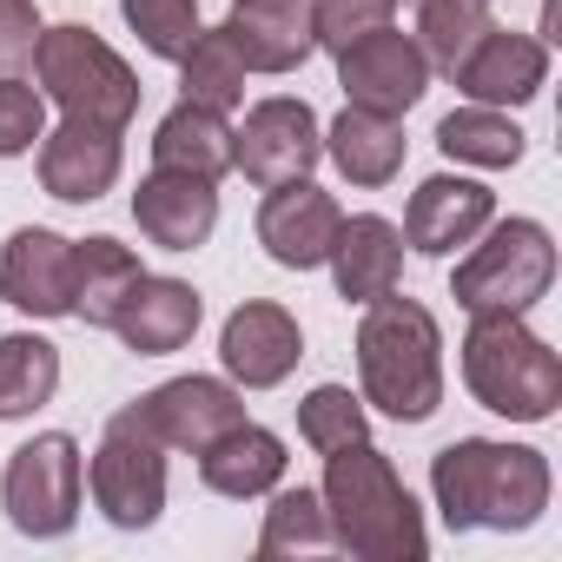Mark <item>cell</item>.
I'll return each mask as SVG.
<instances>
[{
    "label": "cell",
    "instance_id": "6da1fadb",
    "mask_svg": "<svg viewBox=\"0 0 562 562\" xmlns=\"http://www.w3.org/2000/svg\"><path fill=\"white\" fill-rule=\"evenodd\" d=\"M549 457L529 443H496V437H457L430 457V496L437 516L463 536V529H496V536H522L542 522L549 509Z\"/></svg>",
    "mask_w": 562,
    "mask_h": 562
},
{
    "label": "cell",
    "instance_id": "7a4b0ae2",
    "mask_svg": "<svg viewBox=\"0 0 562 562\" xmlns=\"http://www.w3.org/2000/svg\"><path fill=\"white\" fill-rule=\"evenodd\" d=\"M318 496H325V516H331V549H351L358 562H424L430 555L424 509L404 490L397 463L371 437L325 457Z\"/></svg>",
    "mask_w": 562,
    "mask_h": 562
},
{
    "label": "cell",
    "instance_id": "3957f363",
    "mask_svg": "<svg viewBox=\"0 0 562 562\" xmlns=\"http://www.w3.org/2000/svg\"><path fill=\"white\" fill-rule=\"evenodd\" d=\"M358 397L397 424H430L443 404V331L417 299H371L358 318Z\"/></svg>",
    "mask_w": 562,
    "mask_h": 562
},
{
    "label": "cell",
    "instance_id": "277c9868",
    "mask_svg": "<svg viewBox=\"0 0 562 562\" xmlns=\"http://www.w3.org/2000/svg\"><path fill=\"white\" fill-rule=\"evenodd\" d=\"M463 384L483 411L509 424H549L562 404V358L522 325V312H470Z\"/></svg>",
    "mask_w": 562,
    "mask_h": 562
},
{
    "label": "cell",
    "instance_id": "5b68a950",
    "mask_svg": "<svg viewBox=\"0 0 562 562\" xmlns=\"http://www.w3.org/2000/svg\"><path fill=\"white\" fill-rule=\"evenodd\" d=\"M34 80H41V93H47L67 120L106 126V133H126L133 113H139V74H133L93 27H80V21L41 27Z\"/></svg>",
    "mask_w": 562,
    "mask_h": 562
},
{
    "label": "cell",
    "instance_id": "8992f818",
    "mask_svg": "<svg viewBox=\"0 0 562 562\" xmlns=\"http://www.w3.org/2000/svg\"><path fill=\"white\" fill-rule=\"evenodd\" d=\"M555 285V238L542 218H490L450 278L463 312H529Z\"/></svg>",
    "mask_w": 562,
    "mask_h": 562
},
{
    "label": "cell",
    "instance_id": "52a82bcc",
    "mask_svg": "<svg viewBox=\"0 0 562 562\" xmlns=\"http://www.w3.org/2000/svg\"><path fill=\"white\" fill-rule=\"evenodd\" d=\"M80 496H87V457L67 430H41L34 443H21L0 470V509L8 522L34 542H54L80 522Z\"/></svg>",
    "mask_w": 562,
    "mask_h": 562
},
{
    "label": "cell",
    "instance_id": "ba28073f",
    "mask_svg": "<svg viewBox=\"0 0 562 562\" xmlns=\"http://www.w3.org/2000/svg\"><path fill=\"white\" fill-rule=\"evenodd\" d=\"M166 443H153L139 430L133 411H113L106 417V437L87 463V490H93V509L113 522V529H153L166 516Z\"/></svg>",
    "mask_w": 562,
    "mask_h": 562
},
{
    "label": "cell",
    "instance_id": "9c48e42d",
    "mask_svg": "<svg viewBox=\"0 0 562 562\" xmlns=\"http://www.w3.org/2000/svg\"><path fill=\"white\" fill-rule=\"evenodd\" d=\"M325 159V126L305 100L278 93V100H258L245 113V126H232V166L251 179V186H285V179H312Z\"/></svg>",
    "mask_w": 562,
    "mask_h": 562
},
{
    "label": "cell",
    "instance_id": "30bf717a",
    "mask_svg": "<svg viewBox=\"0 0 562 562\" xmlns=\"http://www.w3.org/2000/svg\"><path fill=\"white\" fill-rule=\"evenodd\" d=\"M139 417V430L166 450L199 457L205 443H218L232 424H245V391L232 378H166L159 391H146L139 404H126Z\"/></svg>",
    "mask_w": 562,
    "mask_h": 562
},
{
    "label": "cell",
    "instance_id": "8fae6325",
    "mask_svg": "<svg viewBox=\"0 0 562 562\" xmlns=\"http://www.w3.org/2000/svg\"><path fill=\"white\" fill-rule=\"evenodd\" d=\"M338 87H345V106H364V113L404 120V113L430 93V60L417 54L411 34L378 27V34L338 47Z\"/></svg>",
    "mask_w": 562,
    "mask_h": 562
},
{
    "label": "cell",
    "instance_id": "7c38bea8",
    "mask_svg": "<svg viewBox=\"0 0 562 562\" xmlns=\"http://www.w3.org/2000/svg\"><path fill=\"white\" fill-rule=\"evenodd\" d=\"M299 358H305V331L271 299H245L218 331V364L238 391H278L299 371Z\"/></svg>",
    "mask_w": 562,
    "mask_h": 562
},
{
    "label": "cell",
    "instance_id": "4fadbf2b",
    "mask_svg": "<svg viewBox=\"0 0 562 562\" xmlns=\"http://www.w3.org/2000/svg\"><path fill=\"white\" fill-rule=\"evenodd\" d=\"M345 212L325 186L312 179H285V186H265V205H258V245L271 265L285 271H318L331 258V238H338Z\"/></svg>",
    "mask_w": 562,
    "mask_h": 562
},
{
    "label": "cell",
    "instance_id": "5bb4252c",
    "mask_svg": "<svg viewBox=\"0 0 562 562\" xmlns=\"http://www.w3.org/2000/svg\"><path fill=\"white\" fill-rule=\"evenodd\" d=\"M0 305L27 318H74V238L54 225H21L0 251Z\"/></svg>",
    "mask_w": 562,
    "mask_h": 562
},
{
    "label": "cell",
    "instance_id": "9a60e30c",
    "mask_svg": "<svg viewBox=\"0 0 562 562\" xmlns=\"http://www.w3.org/2000/svg\"><path fill=\"white\" fill-rule=\"evenodd\" d=\"M490 218H496V192H490L483 179L437 172V179H424V186L411 192L397 232H404V245H411L417 258H450V251L470 245Z\"/></svg>",
    "mask_w": 562,
    "mask_h": 562
},
{
    "label": "cell",
    "instance_id": "2e32d148",
    "mask_svg": "<svg viewBox=\"0 0 562 562\" xmlns=\"http://www.w3.org/2000/svg\"><path fill=\"white\" fill-rule=\"evenodd\" d=\"M450 80H457L463 100H476V106H503V113H509V106H529V100L549 87V47H542L536 34L490 27Z\"/></svg>",
    "mask_w": 562,
    "mask_h": 562
},
{
    "label": "cell",
    "instance_id": "e0dca14e",
    "mask_svg": "<svg viewBox=\"0 0 562 562\" xmlns=\"http://www.w3.org/2000/svg\"><path fill=\"white\" fill-rule=\"evenodd\" d=\"M120 166H126V153H120V133H106V126L60 120V126L41 133V186H47V199H60V205H93V199H106V192L120 186Z\"/></svg>",
    "mask_w": 562,
    "mask_h": 562
},
{
    "label": "cell",
    "instance_id": "ac0fdd59",
    "mask_svg": "<svg viewBox=\"0 0 562 562\" xmlns=\"http://www.w3.org/2000/svg\"><path fill=\"white\" fill-rule=\"evenodd\" d=\"M225 41L251 74H299L318 54L312 34V0H232L225 8Z\"/></svg>",
    "mask_w": 562,
    "mask_h": 562
},
{
    "label": "cell",
    "instance_id": "d6986e66",
    "mask_svg": "<svg viewBox=\"0 0 562 562\" xmlns=\"http://www.w3.org/2000/svg\"><path fill=\"white\" fill-rule=\"evenodd\" d=\"M133 218L159 251H199L218 232V186L192 172H146L133 192Z\"/></svg>",
    "mask_w": 562,
    "mask_h": 562
},
{
    "label": "cell",
    "instance_id": "ffe728a7",
    "mask_svg": "<svg viewBox=\"0 0 562 562\" xmlns=\"http://www.w3.org/2000/svg\"><path fill=\"white\" fill-rule=\"evenodd\" d=\"M199 318H205V299L186 285V278H153V271H146L139 285L126 292L113 331H120V345H126L133 358H172V351L192 345Z\"/></svg>",
    "mask_w": 562,
    "mask_h": 562
},
{
    "label": "cell",
    "instance_id": "44dd1931",
    "mask_svg": "<svg viewBox=\"0 0 562 562\" xmlns=\"http://www.w3.org/2000/svg\"><path fill=\"white\" fill-rule=\"evenodd\" d=\"M325 265L338 278V299L345 305H371V299L397 292V278H404V232L384 212H358V218L338 225Z\"/></svg>",
    "mask_w": 562,
    "mask_h": 562
},
{
    "label": "cell",
    "instance_id": "7402d4cb",
    "mask_svg": "<svg viewBox=\"0 0 562 562\" xmlns=\"http://www.w3.org/2000/svg\"><path fill=\"white\" fill-rule=\"evenodd\" d=\"M285 437L265 430V424H232L218 443L199 450V483L212 496H232V503H251V496H271L278 483H285Z\"/></svg>",
    "mask_w": 562,
    "mask_h": 562
},
{
    "label": "cell",
    "instance_id": "603a6c76",
    "mask_svg": "<svg viewBox=\"0 0 562 562\" xmlns=\"http://www.w3.org/2000/svg\"><path fill=\"white\" fill-rule=\"evenodd\" d=\"M146 278L139 251L120 238H74V318L93 331H113L126 292Z\"/></svg>",
    "mask_w": 562,
    "mask_h": 562
},
{
    "label": "cell",
    "instance_id": "cb8c5ba5",
    "mask_svg": "<svg viewBox=\"0 0 562 562\" xmlns=\"http://www.w3.org/2000/svg\"><path fill=\"white\" fill-rule=\"evenodd\" d=\"M325 153H331V166H338L351 186L378 192V186H391V179L404 172V126L384 120V113L345 106V113L325 126Z\"/></svg>",
    "mask_w": 562,
    "mask_h": 562
},
{
    "label": "cell",
    "instance_id": "d4e9b609",
    "mask_svg": "<svg viewBox=\"0 0 562 562\" xmlns=\"http://www.w3.org/2000/svg\"><path fill=\"white\" fill-rule=\"evenodd\" d=\"M153 166L159 172H192V179L218 186L232 172V126H225V113H205V106L179 100L153 126Z\"/></svg>",
    "mask_w": 562,
    "mask_h": 562
},
{
    "label": "cell",
    "instance_id": "484cf974",
    "mask_svg": "<svg viewBox=\"0 0 562 562\" xmlns=\"http://www.w3.org/2000/svg\"><path fill=\"white\" fill-rule=\"evenodd\" d=\"M60 391V345L41 331L0 338V424H21Z\"/></svg>",
    "mask_w": 562,
    "mask_h": 562
},
{
    "label": "cell",
    "instance_id": "4316f807",
    "mask_svg": "<svg viewBox=\"0 0 562 562\" xmlns=\"http://www.w3.org/2000/svg\"><path fill=\"white\" fill-rule=\"evenodd\" d=\"M437 146H443V159H457V166H476V172H503V166H516L522 159V126L503 113V106H457V113H443L437 120Z\"/></svg>",
    "mask_w": 562,
    "mask_h": 562
},
{
    "label": "cell",
    "instance_id": "83f0119b",
    "mask_svg": "<svg viewBox=\"0 0 562 562\" xmlns=\"http://www.w3.org/2000/svg\"><path fill=\"white\" fill-rule=\"evenodd\" d=\"M245 60H238V47L225 41V27H199V41L179 54V93L192 100V106H205V113H238L245 106Z\"/></svg>",
    "mask_w": 562,
    "mask_h": 562
},
{
    "label": "cell",
    "instance_id": "f1b7e54d",
    "mask_svg": "<svg viewBox=\"0 0 562 562\" xmlns=\"http://www.w3.org/2000/svg\"><path fill=\"white\" fill-rule=\"evenodd\" d=\"M496 21H490V0H424V14H417V54L430 60V74H457L463 60H470V47L490 34Z\"/></svg>",
    "mask_w": 562,
    "mask_h": 562
},
{
    "label": "cell",
    "instance_id": "f546056e",
    "mask_svg": "<svg viewBox=\"0 0 562 562\" xmlns=\"http://www.w3.org/2000/svg\"><path fill=\"white\" fill-rule=\"evenodd\" d=\"M312 549H331V516H325V496L318 490H271V509H265V529H258V555L265 562H285V555H312Z\"/></svg>",
    "mask_w": 562,
    "mask_h": 562
},
{
    "label": "cell",
    "instance_id": "4dcf8cb0",
    "mask_svg": "<svg viewBox=\"0 0 562 562\" xmlns=\"http://www.w3.org/2000/svg\"><path fill=\"white\" fill-rule=\"evenodd\" d=\"M299 437H305L318 457H331V450L371 437V411H364V397H358L351 384H318V391L299 397Z\"/></svg>",
    "mask_w": 562,
    "mask_h": 562
},
{
    "label": "cell",
    "instance_id": "1f68e13d",
    "mask_svg": "<svg viewBox=\"0 0 562 562\" xmlns=\"http://www.w3.org/2000/svg\"><path fill=\"white\" fill-rule=\"evenodd\" d=\"M120 14L153 60H179L199 41V0H120Z\"/></svg>",
    "mask_w": 562,
    "mask_h": 562
},
{
    "label": "cell",
    "instance_id": "d6a6232c",
    "mask_svg": "<svg viewBox=\"0 0 562 562\" xmlns=\"http://www.w3.org/2000/svg\"><path fill=\"white\" fill-rule=\"evenodd\" d=\"M391 21H397V0H312V34L331 54L378 34V27H391Z\"/></svg>",
    "mask_w": 562,
    "mask_h": 562
},
{
    "label": "cell",
    "instance_id": "836d02e7",
    "mask_svg": "<svg viewBox=\"0 0 562 562\" xmlns=\"http://www.w3.org/2000/svg\"><path fill=\"white\" fill-rule=\"evenodd\" d=\"M41 133H47V93L27 87L21 74H14V80H0V159L34 153Z\"/></svg>",
    "mask_w": 562,
    "mask_h": 562
},
{
    "label": "cell",
    "instance_id": "e575fe53",
    "mask_svg": "<svg viewBox=\"0 0 562 562\" xmlns=\"http://www.w3.org/2000/svg\"><path fill=\"white\" fill-rule=\"evenodd\" d=\"M34 47H41V8L34 0H0V80L27 74Z\"/></svg>",
    "mask_w": 562,
    "mask_h": 562
}]
</instances>
